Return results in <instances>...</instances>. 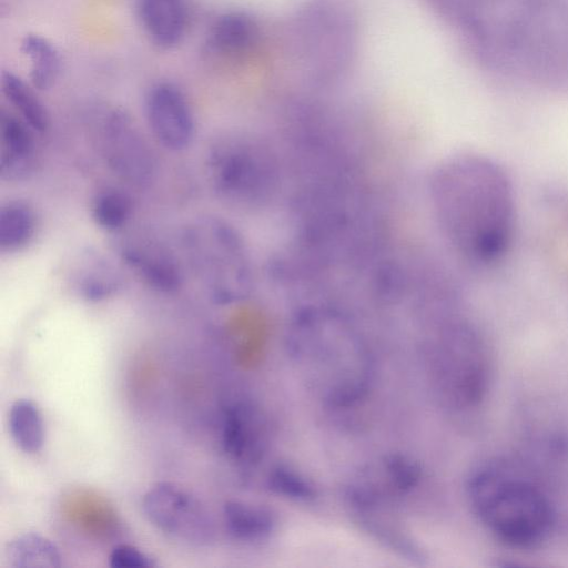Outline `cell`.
<instances>
[{"mask_svg": "<svg viewBox=\"0 0 568 568\" xmlns=\"http://www.w3.org/2000/svg\"><path fill=\"white\" fill-rule=\"evenodd\" d=\"M2 93L16 114L37 134H43L50 125L49 112L38 97L36 88L11 71L1 77Z\"/></svg>", "mask_w": 568, "mask_h": 568, "instance_id": "cell-21", "label": "cell"}, {"mask_svg": "<svg viewBox=\"0 0 568 568\" xmlns=\"http://www.w3.org/2000/svg\"><path fill=\"white\" fill-rule=\"evenodd\" d=\"M267 444V423L255 405L237 400L224 408L221 446L229 459L242 466L254 465L263 458Z\"/></svg>", "mask_w": 568, "mask_h": 568, "instance_id": "cell-13", "label": "cell"}, {"mask_svg": "<svg viewBox=\"0 0 568 568\" xmlns=\"http://www.w3.org/2000/svg\"><path fill=\"white\" fill-rule=\"evenodd\" d=\"M91 136L100 159L119 180L136 189H145L154 181V152L125 110L112 106L98 113Z\"/></svg>", "mask_w": 568, "mask_h": 568, "instance_id": "cell-9", "label": "cell"}, {"mask_svg": "<svg viewBox=\"0 0 568 568\" xmlns=\"http://www.w3.org/2000/svg\"><path fill=\"white\" fill-rule=\"evenodd\" d=\"M4 561L10 568H59L62 557L47 537L26 532L16 536L4 548Z\"/></svg>", "mask_w": 568, "mask_h": 568, "instance_id": "cell-22", "label": "cell"}, {"mask_svg": "<svg viewBox=\"0 0 568 568\" xmlns=\"http://www.w3.org/2000/svg\"><path fill=\"white\" fill-rule=\"evenodd\" d=\"M36 132L17 114L2 111L0 118V176L18 183L28 180L38 161Z\"/></svg>", "mask_w": 568, "mask_h": 568, "instance_id": "cell-15", "label": "cell"}, {"mask_svg": "<svg viewBox=\"0 0 568 568\" xmlns=\"http://www.w3.org/2000/svg\"><path fill=\"white\" fill-rule=\"evenodd\" d=\"M224 521L233 538L247 542L268 538L276 527V517L271 509L239 500L224 505Z\"/></svg>", "mask_w": 568, "mask_h": 568, "instance_id": "cell-18", "label": "cell"}, {"mask_svg": "<svg viewBox=\"0 0 568 568\" xmlns=\"http://www.w3.org/2000/svg\"><path fill=\"white\" fill-rule=\"evenodd\" d=\"M260 38V26L252 16L243 11H227L212 21L203 47L213 59L234 60L252 52Z\"/></svg>", "mask_w": 568, "mask_h": 568, "instance_id": "cell-16", "label": "cell"}, {"mask_svg": "<svg viewBox=\"0 0 568 568\" xmlns=\"http://www.w3.org/2000/svg\"><path fill=\"white\" fill-rule=\"evenodd\" d=\"M183 258L211 303L227 306L248 297L253 271L246 244L226 220L203 215L181 231Z\"/></svg>", "mask_w": 568, "mask_h": 568, "instance_id": "cell-4", "label": "cell"}, {"mask_svg": "<svg viewBox=\"0 0 568 568\" xmlns=\"http://www.w3.org/2000/svg\"><path fill=\"white\" fill-rule=\"evenodd\" d=\"M433 374L439 392L457 407L476 405L489 381L485 343L466 323H453L440 332L433 353Z\"/></svg>", "mask_w": 568, "mask_h": 568, "instance_id": "cell-8", "label": "cell"}, {"mask_svg": "<svg viewBox=\"0 0 568 568\" xmlns=\"http://www.w3.org/2000/svg\"><path fill=\"white\" fill-rule=\"evenodd\" d=\"M210 185L224 202L257 207L270 201L278 185L275 153L265 142L230 135L213 142L205 156Z\"/></svg>", "mask_w": 568, "mask_h": 568, "instance_id": "cell-6", "label": "cell"}, {"mask_svg": "<svg viewBox=\"0 0 568 568\" xmlns=\"http://www.w3.org/2000/svg\"><path fill=\"white\" fill-rule=\"evenodd\" d=\"M134 203L121 189L108 186L92 197L90 213L98 227L106 232L121 231L132 219Z\"/></svg>", "mask_w": 568, "mask_h": 568, "instance_id": "cell-23", "label": "cell"}, {"mask_svg": "<svg viewBox=\"0 0 568 568\" xmlns=\"http://www.w3.org/2000/svg\"><path fill=\"white\" fill-rule=\"evenodd\" d=\"M144 113L148 126L164 149L186 150L194 141L196 121L183 90L173 82L158 81L146 91Z\"/></svg>", "mask_w": 568, "mask_h": 568, "instance_id": "cell-11", "label": "cell"}, {"mask_svg": "<svg viewBox=\"0 0 568 568\" xmlns=\"http://www.w3.org/2000/svg\"><path fill=\"white\" fill-rule=\"evenodd\" d=\"M123 287L120 273L97 252H87L74 274V290L87 302L99 303L112 298Z\"/></svg>", "mask_w": 568, "mask_h": 568, "instance_id": "cell-17", "label": "cell"}, {"mask_svg": "<svg viewBox=\"0 0 568 568\" xmlns=\"http://www.w3.org/2000/svg\"><path fill=\"white\" fill-rule=\"evenodd\" d=\"M507 53L542 80L568 78V7L560 0H527L504 28Z\"/></svg>", "mask_w": 568, "mask_h": 568, "instance_id": "cell-7", "label": "cell"}, {"mask_svg": "<svg viewBox=\"0 0 568 568\" xmlns=\"http://www.w3.org/2000/svg\"><path fill=\"white\" fill-rule=\"evenodd\" d=\"M467 494L486 529L515 548H534L552 530L550 499L530 478L504 464L485 465L473 473Z\"/></svg>", "mask_w": 568, "mask_h": 568, "instance_id": "cell-3", "label": "cell"}, {"mask_svg": "<svg viewBox=\"0 0 568 568\" xmlns=\"http://www.w3.org/2000/svg\"><path fill=\"white\" fill-rule=\"evenodd\" d=\"M118 254L125 267L150 290L171 295L184 283V272L175 254L159 241L129 237L121 241Z\"/></svg>", "mask_w": 568, "mask_h": 568, "instance_id": "cell-12", "label": "cell"}, {"mask_svg": "<svg viewBox=\"0 0 568 568\" xmlns=\"http://www.w3.org/2000/svg\"><path fill=\"white\" fill-rule=\"evenodd\" d=\"M20 51L28 62L29 82L40 91L51 89L61 71V58L57 47L38 33L26 34Z\"/></svg>", "mask_w": 568, "mask_h": 568, "instance_id": "cell-20", "label": "cell"}, {"mask_svg": "<svg viewBox=\"0 0 568 568\" xmlns=\"http://www.w3.org/2000/svg\"><path fill=\"white\" fill-rule=\"evenodd\" d=\"M290 361L307 389L328 406L348 407L371 388L374 362L351 323L337 313L305 311L287 336Z\"/></svg>", "mask_w": 568, "mask_h": 568, "instance_id": "cell-2", "label": "cell"}, {"mask_svg": "<svg viewBox=\"0 0 568 568\" xmlns=\"http://www.w3.org/2000/svg\"><path fill=\"white\" fill-rule=\"evenodd\" d=\"M9 430L16 445L24 453H38L44 443V425L37 404L16 400L9 412Z\"/></svg>", "mask_w": 568, "mask_h": 568, "instance_id": "cell-24", "label": "cell"}, {"mask_svg": "<svg viewBox=\"0 0 568 568\" xmlns=\"http://www.w3.org/2000/svg\"><path fill=\"white\" fill-rule=\"evenodd\" d=\"M432 213L447 243L468 262L487 265L510 245L515 196L504 169L474 153L448 156L428 181Z\"/></svg>", "mask_w": 568, "mask_h": 568, "instance_id": "cell-1", "label": "cell"}, {"mask_svg": "<svg viewBox=\"0 0 568 568\" xmlns=\"http://www.w3.org/2000/svg\"><path fill=\"white\" fill-rule=\"evenodd\" d=\"M293 37L306 75L318 84L337 81L355 54V9L348 0H312L298 12Z\"/></svg>", "mask_w": 568, "mask_h": 568, "instance_id": "cell-5", "label": "cell"}, {"mask_svg": "<svg viewBox=\"0 0 568 568\" xmlns=\"http://www.w3.org/2000/svg\"><path fill=\"white\" fill-rule=\"evenodd\" d=\"M145 517L159 530L192 545H205L212 539V519L191 493L176 484L161 481L144 494Z\"/></svg>", "mask_w": 568, "mask_h": 568, "instance_id": "cell-10", "label": "cell"}, {"mask_svg": "<svg viewBox=\"0 0 568 568\" xmlns=\"http://www.w3.org/2000/svg\"><path fill=\"white\" fill-rule=\"evenodd\" d=\"M109 566L111 568H155L158 562L152 556L139 548L121 544L111 550Z\"/></svg>", "mask_w": 568, "mask_h": 568, "instance_id": "cell-26", "label": "cell"}, {"mask_svg": "<svg viewBox=\"0 0 568 568\" xmlns=\"http://www.w3.org/2000/svg\"><path fill=\"white\" fill-rule=\"evenodd\" d=\"M135 12L148 40L161 50L181 44L192 23L191 0H135Z\"/></svg>", "mask_w": 568, "mask_h": 568, "instance_id": "cell-14", "label": "cell"}, {"mask_svg": "<svg viewBox=\"0 0 568 568\" xmlns=\"http://www.w3.org/2000/svg\"><path fill=\"white\" fill-rule=\"evenodd\" d=\"M268 485L278 495L295 500L307 501L316 495L312 483L288 466L274 467L268 475Z\"/></svg>", "mask_w": 568, "mask_h": 568, "instance_id": "cell-25", "label": "cell"}, {"mask_svg": "<svg viewBox=\"0 0 568 568\" xmlns=\"http://www.w3.org/2000/svg\"><path fill=\"white\" fill-rule=\"evenodd\" d=\"M38 231L33 206L20 199L9 200L0 207V252L13 254L29 246Z\"/></svg>", "mask_w": 568, "mask_h": 568, "instance_id": "cell-19", "label": "cell"}]
</instances>
